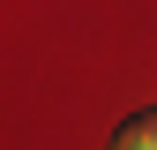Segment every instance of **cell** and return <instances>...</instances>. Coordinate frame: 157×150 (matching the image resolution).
I'll list each match as a JSON object with an SVG mask.
<instances>
[{
	"label": "cell",
	"instance_id": "6da1fadb",
	"mask_svg": "<svg viewBox=\"0 0 157 150\" xmlns=\"http://www.w3.org/2000/svg\"><path fill=\"white\" fill-rule=\"evenodd\" d=\"M112 150H157V112H142V120H127Z\"/></svg>",
	"mask_w": 157,
	"mask_h": 150
}]
</instances>
